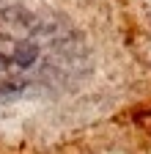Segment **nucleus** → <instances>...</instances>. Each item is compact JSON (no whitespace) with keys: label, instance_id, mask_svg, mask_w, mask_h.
I'll list each match as a JSON object with an SVG mask.
<instances>
[{"label":"nucleus","instance_id":"f257e3e1","mask_svg":"<svg viewBox=\"0 0 151 154\" xmlns=\"http://www.w3.org/2000/svg\"><path fill=\"white\" fill-rule=\"evenodd\" d=\"M39 61L41 44L33 33V22L0 8V96L25 88Z\"/></svg>","mask_w":151,"mask_h":154}]
</instances>
